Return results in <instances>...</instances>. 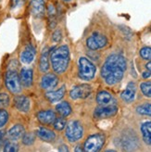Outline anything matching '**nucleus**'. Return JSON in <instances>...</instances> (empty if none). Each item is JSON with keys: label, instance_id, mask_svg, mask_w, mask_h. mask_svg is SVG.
<instances>
[{"label": "nucleus", "instance_id": "nucleus-1", "mask_svg": "<svg viewBox=\"0 0 151 152\" xmlns=\"http://www.w3.org/2000/svg\"><path fill=\"white\" fill-rule=\"evenodd\" d=\"M126 67V59L123 55L111 54L107 58L102 67L101 76L109 86L116 85L123 79Z\"/></svg>", "mask_w": 151, "mask_h": 152}, {"label": "nucleus", "instance_id": "nucleus-2", "mask_svg": "<svg viewBox=\"0 0 151 152\" xmlns=\"http://www.w3.org/2000/svg\"><path fill=\"white\" fill-rule=\"evenodd\" d=\"M51 65L56 73H63L70 62V49L67 45H60L50 54Z\"/></svg>", "mask_w": 151, "mask_h": 152}, {"label": "nucleus", "instance_id": "nucleus-3", "mask_svg": "<svg viewBox=\"0 0 151 152\" xmlns=\"http://www.w3.org/2000/svg\"><path fill=\"white\" fill-rule=\"evenodd\" d=\"M96 68L94 63L85 57H82L79 59V72L78 75L82 80L91 81L96 75Z\"/></svg>", "mask_w": 151, "mask_h": 152}, {"label": "nucleus", "instance_id": "nucleus-4", "mask_svg": "<svg viewBox=\"0 0 151 152\" xmlns=\"http://www.w3.org/2000/svg\"><path fill=\"white\" fill-rule=\"evenodd\" d=\"M5 83H6V87L7 88V90H9L10 93L15 94V95L20 93L21 83H20V76L16 71L9 70L6 73Z\"/></svg>", "mask_w": 151, "mask_h": 152}, {"label": "nucleus", "instance_id": "nucleus-5", "mask_svg": "<svg viewBox=\"0 0 151 152\" xmlns=\"http://www.w3.org/2000/svg\"><path fill=\"white\" fill-rule=\"evenodd\" d=\"M84 134V128L78 121H72L66 128V136L68 140L73 143L80 140Z\"/></svg>", "mask_w": 151, "mask_h": 152}, {"label": "nucleus", "instance_id": "nucleus-6", "mask_svg": "<svg viewBox=\"0 0 151 152\" xmlns=\"http://www.w3.org/2000/svg\"><path fill=\"white\" fill-rule=\"evenodd\" d=\"M105 143V135L102 134H95L90 135L85 142V151L96 152L102 148Z\"/></svg>", "mask_w": 151, "mask_h": 152}, {"label": "nucleus", "instance_id": "nucleus-7", "mask_svg": "<svg viewBox=\"0 0 151 152\" xmlns=\"http://www.w3.org/2000/svg\"><path fill=\"white\" fill-rule=\"evenodd\" d=\"M118 111V107L115 104H110L107 106H100L94 111V116L97 119L109 118L114 116Z\"/></svg>", "mask_w": 151, "mask_h": 152}, {"label": "nucleus", "instance_id": "nucleus-8", "mask_svg": "<svg viewBox=\"0 0 151 152\" xmlns=\"http://www.w3.org/2000/svg\"><path fill=\"white\" fill-rule=\"evenodd\" d=\"M108 43V40L106 36L102 35V34H94L90 37L87 38L86 40V45L87 47L92 49V50H96L104 48Z\"/></svg>", "mask_w": 151, "mask_h": 152}, {"label": "nucleus", "instance_id": "nucleus-9", "mask_svg": "<svg viewBox=\"0 0 151 152\" xmlns=\"http://www.w3.org/2000/svg\"><path fill=\"white\" fill-rule=\"evenodd\" d=\"M92 89L88 85H80L72 88L70 92V97L72 99H81L86 98L91 95Z\"/></svg>", "mask_w": 151, "mask_h": 152}, {"label": "nucleus", "instance_id": "nucleus-10", "mask_svg": "<svg viewBox=\"0 0 151 152\" xmlns=\"http://www.w3.org/2000/svg\"><path fill=\"white\" fill-rule=\"evenodd\" d=\"M30 10L34 18H43L46 12V4L44 0H32L30 3Z\"/></svg>", "mask_w": 151, "mask_h": 152}, {"label": "nucleus", "instance_id": "nucleus-11", "mask_svg": "<svg viewBox=\"0 0 151 152\" xmlns=\"http://www.w3.org/2000/svg\"><path fill=\"white\" fill-rule=\"evenodd\" d=\"M135 93H136V86H135L133 82H131L127 85L126 89L123 91L122 94H120V97H122L123 101L130 103L134 99Z\"/></svg>", "mask_w": 151, "mask_h": 152}, {"label": "nucleus", "instance_id": "nucleus-12", "mask_svg": "<svg viewBox=\"0 0 151 152\" xmlns=\"http://www.w3.org/2000/svg\"><path fill=\"white\" fill-rule=\"evenodd\" d=\"M58 79L54 73H47L41 80V87L44 89H51L58 86Z\"/></svg>", "mask_w": 151, "mask_h": 152}, {"label": "nucleus", "instance_id": "nucleus-13", "mask_svg": "<svg viewBox=\"0 0 151 152\" xmlns=\"http://www.w3.org/2000/svg\"><path fill=\"white\" fill-rule=\"evenodd\" d=\"M33 78H34V72L32 69H29V68L21 69L20 73V79L21 85L24 87H30L33 85Z\"/></svg>", "mask_w": 151, "mask_h": 152}, {"label": "nucleus", "instance_id": "nucleus-14", "mask_svg": "<svg viewBox=\"0 0 151 152\" xmlns=\"http://www.w3.org/2000/svg\"><path fill=\"white\" fill-rule=\"evenodd\" d=\"M14 105L16 109L21 112H28L30 110V103L29 98L25 96H17L14 98Z\"/></svg>", "mask_w": 151, "mask_h": 152}, {"label": "nucleus", "instance_id": "nucleus-15", "mask_svg": "<svg viewBox=\"0 0 151 152\" xmlns=\"http://www.w3.org/2000/svg\"><path fill=\"white\" fill-rule=\"evenodd\" d=\"M37 119L43 124H53V121L56 119V114L54 111H52L50 110H41L37 114Z\"/></svg>", "mask_w": 151, "mask_h": 152}, {"label": "nucleus", "instance_id": "nucleus-16", "mask_svg": "<svg viewBox=\"0 0 151 152\" xmlns=\"http://www.w3.org/2000/svg\"><path fill=\"white\" fill-rule=\"evenodd\" d=\"M65 92H66V88L63 86L57 91H50V92H47L46 94V97L50 103H56V102H58L59 100H61L64 97Z\"/></svg>", "mask_w": 151, "mask_h": 152}, {"label": "nucleus", "instance_id": "nucleus-17", "mask_svg": "<svg viewBox=\"0 0 151 152\" xmlns=\"http://www.w3.org/2000/svg\"><path fill=\"white\" fill-rule=\"evenodd\" d=\"M24 134H25V129L21 124L14 125L13 127H11L9 129V132H7L9 137L13 141H16V140L22 138V136H23Z\"/></svg>", "mask_w": 151, "mask_h": 152}, {"label": "nucleus", "instance_id": "nucleus-18", "mask_svg": "<svg viewBox=\"0 0 151 152\" xmlns=\"http://www.w3.org/2000/svg\"><path fill=\"white\" fill-rule=\"evenodd\" d=\"M35 56V50L32 47H27L20 54V60L24 64H30L33 62Z\"/></svg>", "mask_w": 151, "mask_h": 152}, {"label": "nucleus", "instance_id": "nucleus-19", "mask_svg": "<svg viewBox=\"0 0 151 152\" xmlns=\"http://www.w3.org/2000/svg\"><path fill=\"white\" fill-rule=\"evenodd\" d=\"M143 140L148 146H151V121H145L141 125Z\"/></svg>", "mask_w": 151, "mask_h": 152}, {"label": "nucleus", "instance_id": "nucleus-20", "mask_svg": "<svg viewBox=\"0 0 151 152\" xmlns=\"http://www.w3.org/2000/svg\"><path fill=\"white\" fill-rule=\"evenodd\" d=\"M37 135H38L42 140L47 141V142L54 141V139L56 138V134L53 131L49 130V129L44 128V127H40L38 130H37Z\"/></svg>", "mask_w": 151, "mask_h": 152}, {"label": "nucleus", "instance_id": "nucleus-21", "mask_svg": "<svg viewBox=\"0 0 151 152\" xmlns=\"http://www.w3.org/2000/svg\"><path fill=\"white\" fill-rule=\"evenodd\" d=\"M49 51L47 48H44L42 52L39 60V69L42 72H47L49 70Z\"/></svg>", "mask_w": 151, "mask_h": 152}, {"label": "nucleus", "instance_id": "nucleus-22", "mask_svg": "<svg viewBox=\"0 0 151 152\" xmlns=\"http://www.w3.org/2000/svg\"><path fill=\"white\" fill-rule=\"evenodd\" d=\"M113 101L112 96L107 91H100L96 96V102L99 106H107L110 105Z\"/></svg>", "mask_w": 151, "mask_h": 152}, {"label": "nucleus", "instance_id": "nucleus-23", "mask_svg": "<svg viewBox=\"0 0 151 152\" xmlns=\"http://www.w3.org/2000/svg\"><path fill=\"white\" fill-rule=\"evenodd\" d=\"M56 110L62 117H67L71 113V107L67 101H63L61 103H58L56 106Z\"/></svg>", "mask_w": 151, "mask_h": 152}, {"label": "nucleus", "instance_id": "nucleus-24", "mask_svg": "<svg viewBox=\"0 0 151 152\" xmlns=\"http://www.w3.org/2000/svg\"><path fill=\"white\" fill-rule=\"evenodd\" d=\"M136 112L141 114V115H147L151 116V104L146 103L142 104L136 108Z\"/></svg>", "mask_w": 151, "mask_h": 152}, {"label": "nucleus", "instance_id": "nucleus-25", "mask_svg": "<svg viewBox=\"0 0 151 152\" xmlns=\"http://www.w3.org/2000/svg\"><path fill=\"white\" fill-rule=\"evenodd\" d=\"M53 126L57 131H62L67 125V121L64 118H56L55 121H53Z\"/></svg>", "mask_w": 151, "mask_h": 152}, {"label": "nucleus", "instance_id": "nucleus-26", "mask_svg": "<svg viewBox=\"0 0 151 152\" xmlns=\"http://www.w3.org/2000/svg\"><path fill=\"white\" fill-rule=\"evenodd\" d=\"M142 93L147 97H151V82H144L140 85Z\"/></svg>", "mask_w": 151, "mask_h": 152}, {"label": "nucleus", "instance_id": "nucleus-27", "mask_svg": "<svg viewBox=\"0 0 151 152\" xmlns=\"http://www.w3.org/2000/svg\"><path fill=\"white\" fill-rule=\"evenodd\" d=\"M35 140V136L33 133H28V134H24L23 136H22V143L26 146H31L34 143Z\"/></svg>", "mask_w": 151, "mask_h": 152}, {"label": "nucleus", "instance_id": "nucleus-28", "mask_svg": "<svg viewBox=\"0 0 151 152\" xmlns=\"http://www.w3.org/2000/svg\"><path fill=\"white\" fill-rule=\"evenodd\" d=\"M9 96L7 93H0V108H6L9 105Z\"/></svg>", "mask_w": 151, "mask_h": 152}, {"label": "nucleus", "instance_id": "nucleus-29", "mask_svg": "<svg viewBox=\"0 0 151 152\" xmlns=\"http://www.w3.org/2000/svg\"><path fill=\"white\" fill-rule=\"evenodd\" d=\"M19 150L18 145L14 142H7L4 146V151L6 152H16Z\"/></svg>", "mask_w": 151, "mask_h": 152}, {"label": "nucleus", "instance_id": "nucleus-30", "mask_svg": "<svg viewBox=\"0 0 151 152\" xmlns=\"http://www.w3.org/2000/svg\"><path fill=\"white\" fill-rule=\"evenodd\" d=\"M140 56L142 58L151 60V48L150 47H145L141 48L140 50Z\"/></svg>", "mask_w": 151, "mask_h": 152}, {"label": "nucleus", "instance_id": "nucleus-31", "mask_svg": "<svg viewBox=\"0 0 151 152\" xmlns=\"http://www.w3.org/2000/svg\"><path fill=\"white\" fill-rule=\"evenodd\" d=\"M9 117V115L6 110H2V109L0 110V128L3 127L7 123Z\"/></svg>", "mask_w": 151, "mask_h": 152}, {"label": "nucleus", "instance_id": "nucleus-32", "mask_svg": "<svg viewBox=\"0 0 151 152\" xmlns=\"http://www.w3.org/2000/svg\"><path fill=\"white\" fill-rule=\"evenodd\" d=\"M62 39V33L60 30H56V31L53 33L52 34V40L53 42H55V43H58L60 40Z\"/></svg>", "mask_w": 151, "mask_h": 152}, {"label": "nucleus", "instance_id": "nucleus-33", "mask_svg": "<svg viewBox=\"0 0 151 152\" xmlns=\"http://www.w3.org/2000/svg\"><path fill=\"white\" fill-rule=\"evenodd\" d=\"M24 2L25 0H11V7L12 9H16V7H19L23 5Z\"/></svg>", "mask_w": 151, "mask_h": 152}, {"label": "nucleus", "instance_id": "nucleus-34", "mask_svg": "<svg viewBox=\"0 0 151 152\" xmlns=\"http://www.w3.org/2000/svg\"><path fill=\"white\" fill-rule=\"evenodd\" d=\"M150 75H151V72H149V71L144 72H143V74H142L143 78H145V79H147V78H149V77H150Z\"/></svg>", "mask_w": 151, "mask_h": 152}, {"label": "nucleus", "instance_id": "nucleus-35", "mask_svg": "<svg viewBox=\"0 0 151 152\" xmlns=\"http://www.w3.org/2000/svg\"><path fill=\"white\" fill-rule=\"evenodd\" d=\"M48 14L49 15H54L55 14V9L54 7L52 5H49V7H48Z\"/></svg>", "mask_w": 151, "mask_h": 152}, {"label": "nucleus", "instance_id": "nucleus-36", "mask_svg": "<svg viewBox=\"0 0 151 152\" xmlns=\"http://www.w3.org/2000/svg\"><path fill=\"white\" fill-rule=\"evenodd\" d=\"M58 151H65V152H68V151H69V148H67V146L63 145V146H60V147L58 148Z\"/></svg>", "mask_w": 151, "mask_h": 152}, {"label": "nucleus", "instance_id": "nucleus-37", "mask_svg": "<svg viewBox=\"0 0 151 152\" xmlns=\"http://www.w3.org/2000/svg\"><path fill=\"white\" fill-rule=\"evenodd\" d=\"M75 151H76V152H82V151H85V149L82 148L80 146H77L76 148H75Z\"/></svg>", "mask_w": 151, "mask_h": 152}, {"label": "nucleus", "instance_id": "nucleus-38", "mask_svg": "<svg viewBox=\"0 0 151 152\" xmlns=\"http://www.w3.org/2000/svg\"><path fill=\"white\" fill-rule=\"evenodd\" d=\"M146 68H147V69L149 72H151V60H150L149 62H147V63L146 64Z\"/></svg>", "mask_w": 151, "mask_h": 152}, {"label": "nucleus", "instance_id": "nucleus-39", "mask_svg": "<svg viewBox=\"0 0 151 152\" xmlns=\"http://www.w3.org/2000/svg\"><path fill=\"white\" fill-rule=\"evenodd\" d=\"M5 135V132L4 131H0V139H2Z\"/></svg>", "mask_w": 151, "mask_h": 152}, {"label": "nucleus", "instance_id": "nucleus-40", "mask_svg": "<svg viewBox=\"0 0 151 152\" xmlns=\"http://www.w3.org/2000/svg\"><path fill=\"white\" fill-rule=\"evenodd\" d=\"M5 146V143H4V141L2 140V139H0V148H1L2 147H4Z\"/></svg>", "mask_w": 151, "mask_h": 152}, {"label": "nucleus", "instance_id": "nucleus-41", "mask_svg": "<svg viewBox=\"0 0 151 152\" xmlns=\"http://www.w3.org/2000/svg\"><path fill=\"white\" fill-rule=\"evenodd\" d=\"M63 1H65V2H70V1H71V0H63Z\"/></svg>", "mask_w": 151, "mask_h": 152}]
</instances>
